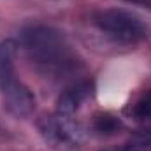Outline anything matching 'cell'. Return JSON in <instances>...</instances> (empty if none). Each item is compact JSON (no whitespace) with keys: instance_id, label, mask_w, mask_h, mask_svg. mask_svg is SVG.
<instances>
[{"instance_id":"8","label":"cell","mask_w":151,"mask_h":151,"mask_svg":"<svg viewBox=\"0 0 151 151\" xmlns=\"http://www.w3.org/2000/svg\"><path fill=\"white\" fill-rule=\"evenodd\" d=\"M125 146L130 151H151V127L132 134Z\"/></svg>"},{"instance_id":"4","label":"cell","mask_w":151,"mask_h":151,"mask_svg":"<svg viewBox=\"0 0 151 151\" xmlns=\"http://www.w3.org/2000/svg\"><path fill=\"white\" fill-rule=\"evenodd\" d=\"M93 23L106 35L121 40V42H128V44L146 40L151 34L150 25L141 16L127 9H118V7L99 11L93 16Z\"/></svg>"},{"instance_id":"3","label":"cell","mask_w":151,"mask_h":151,"mask_svg":"<svg viewBox=\"0 0 151 151\" xmlns=\"http://www.w3.org/2000/svg\"><path fill=\"white\" fill-rule=\"evenodd\" d=\"M37 130L47 146L56 151H83L86 144V130L72 114L51 113L37 119Z\"/></svg>"},{"instance_id":"10","label":"cell","mask_w":151,"mask_h":151,"mask_svg":"<svg viewBox=\"0 0 151 151\" xmlns=\"http://www.w3.org/2000/svg\"><path fill=\"white\" fill-rule=\"evenodd\" d=\"M102 151H130V150L123 144V146H119V148H107V150H102Z\"/></svg>"},{"instance_id":"2","label":"cell","mask_w":151,"mask_h":151,"mask_svg":"<svg viewBox=\"0 0 151 151\" xmlns=\"http://www.w3.org/2000/svg\"><path fill=\"white\" fill-rule=\"evenodd\" d=\"M0 93L4 107L14 118H28L35 111V97L16 74V44L0 42Z\"/></svg>"},{"instance_id":"6","label":"cell","mask_w":151,"mask_h":151,"mask_svg":"<svg viewBox=\"0 0 151 151\" xmlns=\"http://www.w3.org/2000/svg\"><path fill=\"white\" fill-rule=\"evenodd\" d=\"M125 114L137 121V123H150L151 121V88L142 90L141 93H137L128 106L125 107Z\"/></svg>"},{"instance_id":"7","label":"cell","mask_w":151,"mask_h":151,"mask_svg":"<svg viewBox=\"0 0 151 151\" xmlns=\"http://www.w3.org/2000/svg\"><path fill=\"white\" fill-rule=\"evenodd\" d=\"M91 128L99 135H114L123 130V121L111 113H97L93 116Z\"/></svg>"},{"instance_id":"1","label":"cell","mask_w":151,"mask_h":151,"mask_svg":"<svg viewBox=\"0 0 151 151\" xmlns=\"http://www.w3.org/2000/svg\"><path fill=\"white\" fill-rule=\"evenodd\" d=\"M19 46L42 74L62 77L77 70V55L63 32L47 25H30L19 34Z\"/></svg>"},{"instance_id":"9","label":"cell","mask_w":151,"mask_h":151,"mask_svg":"<svg viewBox=\"0 0 151 151\" xmlns=\"http://www.w3.org/2000/svg\"><path fill=\"white\" fill-rule=\"evenodd\" d=\"M125 2H128V4H137V5H148V7H151V0H125Z\"/></svg>"},{"instance_id":"5","label":"cell","mask_w":151,"mask_h":151,"mask_svg":"<svg viewBox=\"0 0 151 151\" xmlns=\"http://www.w3.org/2000/svg\"><path fill=\"white\" fill-rule=\"evenodd\" d=\"M91 93H93V84L90 81H76L60 93L55 111L74 116L83 107V104L91 97Z\"/></svg>"}]
</instances>
